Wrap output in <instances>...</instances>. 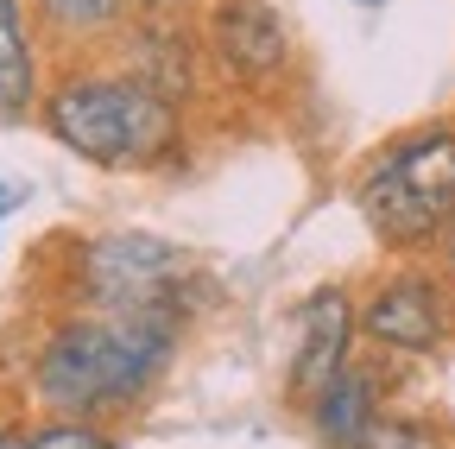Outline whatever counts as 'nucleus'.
<instances>
[{
  "label": "nucleus",
  "mask_w": 455,
  "mask_h": 449,
  "mask_svg": "<svg viewBox=\"0 0 455 449\" xmlns=\"http://www.w3.org/2000/svg\"><path fill=\"white\" fill-rule=\"evenodd\" d=\"M44 127L57 146L76 158L101 164V172H146L178 152V101L152 76H121V70H89L64 76L44 95Z\"/></svg>",
  "instance_id": "obj_2"
},
{
  "label": "nucleus",
  "mask_w": 455,
  "mask_h": 449,
  "mask_svg": "<svg viewBox=\"0 0 455 449\" xmlns=\"http://www.w3.org/2000/svg\"><path fill=\"white\" fill-rule=\"evenodd\" d=\"M32 7L57 38H101L108 26L127 20L133 0H32Z\"/></svg>",
  "instance_id": "obj_10"
},
{
  "label": "nucleus",
  "mask_w": 455,
  "mask_h": 449,
  "mask_svg": "<svg viewBox=\"0 0 455 449\" xmlns=\"http://www.w3.org/2000/svg\"><path fill=\"white\" fill-rule=\"evenodd\" d=\"M0 449H32V437H0Z\"/></svg>",
  "instance_id": "obj_15"
},
{
  "label": "nucleus",
  "mask_w": 455,
  "mask_h": 449,
  "mask_svg": "<svg viewBox=\"0 0 455 449\" xmlns=\"http://www.w3.org/2000/svg\"><path fill=\"white\" fill-rule=\"evenodd\" d=\"M184 317L164 310H89L70 317L64 329L38 349V399L64 418H108L127 412L140 392L164 373L171 349H178Z\"/></svg>",
  "instance_id": "obj_1"
},
{
  "label": "nucleus",
  "mask_w": 455,
  "mask_h": 449,
  "mask_svg": "<svg viewBox=\"0 0 455 449\" xmlns=\"http://www.w3.org/2000/svg\"><path fill=\"white\" fill-rule=\"evenodd\" d=\"M83 278L101 310H164V317H184L190 310V260L171 247V241H152V235H114V241H95L89 260H83Z\"/></svg>",
  "instance_id": "obj_4"
},
{
  "label": "nucleus",
  "mask_w": 455,
  "mask_h": 449,
  "mask_svg": "<svg viewBox=\"0 0 455 449\" xmlns=\"http://www.w3.org/2000/svg\"><path fill=\"white\" fill-rule=\"evenodd\" d=\"M20 196H26V190H20V184H13V178H0V221H7V215H13V209H20Z\"/></svg>",
  "instance_id": "obj_14"
},
{
  "label": "nucleus",
  "mask_w": 455,
  "mask_h": 449,
  "mask_svg": "<svg viewBox=\"0 0 455 449\" xmlns=\"http://www.w3.org/2000/svg\"><path fill=\"white\" fill-rule=\"evenodd\" d=\"M355 7H386V0H355Z\"/></svg>",
  "instance_id": "obj_16"
},
{
  "label": "nucleus",
  "mask_w": 455,
  "mask_h": 449,
  "mask_svg": "<svg viewBox=\"0 0 455 449\" xmlns=\"http://www.w3.org/2000/svg\"><path fill=\"white\" fill-rule=\"evenodd\" d=\"M355 203L367 215L373 241H386L398 253L430 247L443 235V221L455 215V127L424 121L411 133L386 140L361 172Z\"/></svg>",
  "instance_id": "obj_3"
},
{
  "label": "nucleus",
  "mask_w": 455,
  "mask_h": 449,
  "mask_svg": "<svg viewBox=\"0 0 455 449\" xmlns=\"http://www.w3.org/2000/svg\"><path fill=\"white\" fill-rule=\"evenodd\" d=\"M32 449H114V443L95 430V418H57L32 437Z\"/></svg>",
  "instance_id": "obj_11"
},
{
  "label": "nucleus",
  "mask_w": 455,
  "mask_h": 449,
  "mask_svg": "<svg viewBox=\"0 0 455 449\" xmlns=\"http://www.w3.org/2000/svg\"><path fill=\"white\" fill-rule=\"evenodd\" d=\"M310 418H316V437H323L329 449H355V443L367 437V424L379 418V412H373V373L348 361V367L335 373V386L310 405Z\"/></svg>",
  "instance_id": "obj_8"
},
{
  "label": "nucleus",
  "mask_w": 455,
  "mask_h": 449,
  "mask_svg": "<svg viewBox=\"0 0 455 449\" xmlns=\"http://www.w3.org/2000/svg\"><path fill=\"white\" fill-rule=\"evenodd\" d=\"M32 101H38V64H32L26 0H0V121L32 115Z\"/></svg>",
  "instance_id": "obj_9"
},
{
  "label": "nucleus",
  "mask_w": 455,
  "mask_h": 449,
  "mask_svg": "<svg viewBox=\"0 0 455 449\" xmlns=\"http://www.w3.org/2000/svg\"><path fill=\"white\" fill-rule=\"evenodd\" d=\"M436 247H443V266H449V278H455V215L443 221V235H436Z\"/></svg>",
  "instance_id": "obj_13"
},
{
  "label": "nucleus",
  "mask_w": 455,
  "mask_h": 449,
  "mask_svg": "<svg viewBox=\"0 0 455 449\" xmlns=\"http://www.w3.org/2000/svg\"><path fill=\"white\" fill-rule=\"evenodd\" d=\"M209 51L241 83H272L291 64V26L272 0H215L209 7Z\"/></svg>",
  "instance_id": "obj_5"
},
{
  "label": "nucleus",
  "mask_w": 455,
  "mask_h": 449,
  "mask_svg": "<svg viewBox=\"0 0 455 449\" xmlns=\"http://www.w3.org/2000/svg\"><path fill=\"white\" fill-rule=\"evenodd\" d=\"M355 449H436V437L418 430V424H405V418H373Z\"/></svg>",
  "instance_id": "obj_12"
},
{
  "label": "nucleus",
  "mask_w": 455,
  "mask_h": 449,
  "mask_svg": "<svg viewBox=\"0 0 455 449\" xmlns=\"http://www.w3.org/2000/svg\"><path fill=\"white\" fill-rule=\"evenodd\" d=\"M348 342H355L348 292H316V298L298 310V355H291V399H298L304 412L335 386V373L348 367Z\"/></svg>",
  "instance_id": "obj_6"
},
{
  "label": "nucleus",
  "mask_w": 455,
  "mask_h": 449,
  "mask_svg": "<svg viewBox=\"0 0 455 449\" xmlns=\"http://www.w3.org/2000/svg\"><path fill=\"white\" fill-rule=\"evenodd\" d=\"M361 329L373 335L379 349H405V355H430L443 342V292L430 285V278L405 272V278H392V285L373 292Z\"/></svg>",
  "instance_id": "obj_7"
},
{
  "label": "nucleus",
  "mask_w": 455,
  "mask_h": 449,
  "mask_svg": "<svg viewBox=\"0 0 455 449\" xmlns=\"http://www.w3.org/2000/svg\"><path fill=\"white\" fill-rule=\"evenodd\" d=\"M140 7H171V0H140Z\"/></svg>",
  "instance_id": "obj_17"
}]
</instances>
